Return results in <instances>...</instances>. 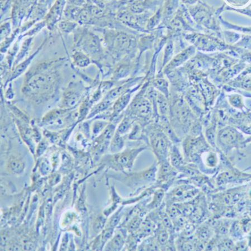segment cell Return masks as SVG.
Returning a JSON list of instances; mask_svg holds the SVG:
<instances>
[{
    "label": "cell",
    "mask_w": 251,
    "mask_h": 251,
    "mask_svg": "<svg viewBox=\"0 0 251 251\" xmlns=\"http://www.w3.org/2000/svg\"><path fill=\"white\" fill-rule=\"evenodd\" d=\"M65 58L55 59L39 63L27 69L21 87V93L30 104H48L61 96L62 91V67Z\"/></svg>",
    "instance_id": "1"
},
{
    "label": "cell",
    "mask_w": 251,
    "mask_h": 251,
    "mask_svg": "<svg viewBox=\"0 0 251 251\" xmlns=\"http://www.w3.org/2000/svg\"><path fill=\"white\" fill-rule=\"evenodd\" d=\"M150 81H147L141 87L140 91L124 112V114L133 117L137 122L146 127L155 121L156 117L152 103L146 95V90Z\"/></svg>",
    "instance_id": "2"
},
{
    "label": "cell",
    "mask_w": 251,
    "mask_h": 251,
    "mask_svg": "<svg viewBox=\"0 0 251 251\" xmlns=\"http://www.w3.org/2000/svg\"><path fill=\"white\" fill-rule=\"evenodd\" d=\"M77 108L68 109L58 107L51 109L43 116L39 125L53 130L74 126L77 122Z\"/></svg>",
    "instance_id": "3"
},
{
    "label": "cell",
    "mask_w": 251,
    "mask_h": 251,
    "mask_svg": "<svg viewBox=\"0 0 251 251\" xmlns=\"http://www.w3.org/2000/svg\"><path fill=\"white\" fill-rule=\"evenodd\" d=\"M158 162L146 169L136 172H124L123 182L133 191V196L138 194L156 182Z\"/></svg>",
    "instance_id": "4"
},
{
    "label": "cell",
    "mask_w": 251,
    "mask_h": 251,
    "mask_svg": "<svg viewBox=\"0 0 251 251\" xmlns=\"http://www.w3.org/2000/svg\"><path fill=\"white\" fill-rule=\"evenodd\" d=\"M90 89L81 81H70L62 90L58 107L68 109L77 108Z\"/></svg>",
    "instance_id": "5"
},
{
    "label": "cell",
    "mask_w": 251,
    "mask_h": 251,
    "mask_svg": "<svg viewBox=\"0 0 251 251\" xmlns=\"http://www.w3.org/2000/svg\"><path fill=\"white\" fill-rule=\"evenodd\" d=\"M147 144H141L133 147H129L116 154L108 157L111 162L117 170L123 172L130 171L137 158L140 154L148 150Z\"/></svg>",
    "instance_id": "6"
},
{
    "label": "cell",
    "mask_w": 251,
    "mask_h": 251,
    "mask_svg": "<svg viewBox=\"0 0 251 251\" xmlns=\"http://www.w3.org/2000/svg\"><path fill=\"white\" fill-rule=\"evenodd\" d=\"M74 42L77 49L84 51L91 58L92 62L98 63L101 60L103 50L100 39L96 35L84 31L75 36Z\"/></svg>",
    "instance_id": "7"
},
{
    "label": "cell",
    "mask_w": 251,
    "mask_h": 251,
    "mask_svg": "<svg viewBox=\"0 0 251 251\" xmlns=\"http://www.w3.org/2000/svg\"><path fill=\"white\" fill-rule=\"evenodd\" d=\"M44 45L45 43H43L33 54H31L29 57L25 58L24 60L20 62L18 65L14 67V68L11 69L9 75L7 76L6 81L5 83L2 85V87L3 86L4 88H5L7 85L9 84L10 82H12L14 80L17 79L18 77H21L23 74L26 73L31 62L33 61L34 58L37 56V54L42 50Z\"/></svg>",
    "instance_id": "8"
},
{
    "label": "cell",
    "mask_w": 251,
    "mask_h": 251,
    "mask_svg": "<svg viewBox=\"0 0 251 251\" xmlns=\"http://www.w3.org/2000/svg\"><path fill=\"white\" fill-rule=\"evenodd\" d=\"M166 191L161 187L156 188L152 194L151 201L145 206L148 213L158 209L162 206L163 200L166 198Z\"/></svg>",
    "instance_id": "9"
},
{
    "label": "cell",
    "mask_w": 251,
    "mask_h": 251,
    "mask_svg": "<svg viewBox=\"0 0 251 251\" xmlns=\"http://www.w3.org/2000/svg\"><path fill=\"white\" fill-rule=\"evenodd\" d=\"M90 89L82 100L81 103L77 108L78 119L77 124L80 123L87 119L91 109L93 106L91 100H90Z\"/></svg>",
    "instance_id": "10"
},
{
    "label": "cell",
    "mask_w": 251,
    "mask_h": 251,
    "mask_svg": "<svg viewBox=\"0 0 251 251\" xmlns=\"http://www.w3.org/2000/svg\"><path fill=\"white\" fill-rule=\"evenodd\" d=\"M72 62L76 68H85L91 65L92 61L84 51L76 49L73 50L72 53Z\"/></svg>",
    "instance_id": "11"
},
{
    "label": "cell",
    "mask_w": 251,
    "mask_h": 251,
    "mask_svg": "<svg viewBox=\"0 0 251 251\" xmlns=\"http://www.w3.org/2000/svg\"><path fill=\"white\" fill-rule=\"evenodd\" d=\"M162 74L163 73L159 74V76L152 79L150 81V84L169 99L171 94L169 82L166 78L162 76Z\"/></svg>",
    "instance_id": "12"
},
{
    "label": "cell",
    "mask_w": 251,
    "mask_h": 251,
    "mask_svg": "<svg viewBox=\"0 0 251 251\" xmlns=\"http://www.w3.org/2000/svg\"><path fill=\"white\" fill-rule=\"evenodd\" d=\"M170 162L172 166L178 172L185 166L184 158L180 152L178 144H172L169 158Z\"/></svg>",
    "instance_id": "13"
},
{
    "label": "cell",
    "mask_w": 251,
    "mask_h": 251,
    "mask_svg": "<svg viewBox=\"0 0 251 251\" xmlns=\"http://www.w3.org/2000/svg\"><path fill=\"white\" fill-rule=\"evenodd\" d=\"M130 43L127 35L119 34L114 39L111 47L115 52L121 53L128 49Z\"/></svg>",
    "instance_id": "14"
},
{
    "label": "cell",
    "mask_w": 251,
    "mask_h": 251,
    "mask_svg": "<svg viewBox=\"0 0 251 251\" xmlns=\"http://www.w3.org/2000/svg\"><path fill=\"white\" fill-rule=\"evenodd\" d=\"M136 121L133 117L124 114L122 119L117 125L116 131L122 136H127Z\"/></svg>",
    "instance_id": "15"
},
{
    "label": "cell",
    "mask_w": 251,
    "mask_h": 251,
    "mask_svg": "<svg viewBox=\"0 0 251 251\" xmlns=\"http://www.w3.org/2000/svg\"><path fill=\"white\" fill-rule=\"evenodd\" d=\"M125 137L115 131L109 148V151L112 154H116L124 150L125 146Z\"/></svg>",
    "instance_id": "16"
},
{
    "label": "cell",
    "mask_w": 251,
    "mask_h": 251,
    "mask_svg": "<svg viewBox=\"0 0 251 251\" xmlns=\"http://www.w3.org/2000/svg\"><path fill=\"white\" fill-rule=\"evenodd\" d=\"M106 244L104 250L120 251L125 244V238L123 233H118L110 239Z\"/></svg>",
    "instance_id": "17"
},
{
    "label": "cell",
    "mask_w": 251,
    "mask_h": 251,
    "mask_svg": "<svg viewBox=\"0 0 251 251\" xmlns=\"http://www.w3.org/2000/svg\"><path fill=\"white\" fill-rule=\"evenodd\" d=\"M90 126V133L93 138H96L105 130L108 125L111 123L109 120L102 119H93Z\"/></svg>",
    "instance_id": "18"
},
{
    "label": "cell",
    "mask_w": 251,
    "mask_h": 251,
    "mask_svg": "<svg viewBox=\"0 0 251 251\" xmlns=\"http://www.w3.org/2000/svg\"><path fill=\"white\" fill-rule=\"evenodd\" d=\"M137 250L157 251L160 250L158 241L154 235L147 237L141 241L137 248Z\"/></svg>",
    "instance_id": "19"
},
{
    "label": "cell",
    "mask_w": 251,
    "mask_h": 251,
    "mask_svg": "<svg viewBox=\"0 0 251 251\" xmlns=\"http://www.w3.org/2000/svg\"><path fill=\"white\" fill-rule=\"evenodd\" d=\"M32 41V37L26 38L25 39L24 41H23L21 46V48H20V50L17 55V57H15L13 68L14 67L18 65L20 62L23 61V59L26 57L27 53H28V51Z\"/></svg>",
    "instance_id": "20"
},
{
    "label": "cell",
    "mask_w": 251,
    "mask_h": 251,
    "mask_svg": "<svg viewBox=\"0 0 251 251\" xmlns=\"http://www.w3.org/2000/svg\"><path fill=\"white\" fill-rule=\"evenodd\" d=\"M5 90L4 93H3L2 92V97H3V99L6 100V101L13 100L15 97V92L12 82H10L9 84H8L5 88Z\"/></svg>",
    "instance_id": "21"
},
{
    "label": "cell",
    "mask_w": 251,
    "mask_h": 251,
    "mask_svg": "<svg viewBox=\"0 0 251 251\" xmlns=\"http://www.w3.org/2000/svg\"><path fill=\"white\" fill-rule=\"evenodd\" d=\"M121 210H122V208H120V209L114 215L111 219H110L107 227L114 228V227L118 225V223L121 218V214H122V213H121V211H122Z\"/></svg>",
    "instance_id": "22"
},
{
    "label": "cell",
    "mask_w": 251,
    "mask_h": 251,
    "mask_svg": "<svg viewBox=\"0 0 251 251\" xmlns=\"http://www.w3.org/2000/svg\"><path fill=\"white\" fill-rule=\"evenodd\" d=\"M75 23L68 22H62L60 23V27L63 32L69 33L71 32L75 28Z\"/></svg>",
    "instance_id": "23"
},
{
    "label": "cell",
    "mask_w": 251,
    "mask_h": 251,
    "mask_svg": "<svg viewBox=\"0 0 251 251\" xmlns=\"http://www.w3.org/2000/svg\"><path fill=\"white\" fill-rule=\"evenodd\" d=\"M10 33V27L7 23L1 26V42L6 39Z\"/></svg>",
    "instance_id": "24"
},
{
    "label": "cell",
    "mask_w": 251,
    "mask_h": 251,
    "mask_svg": "<svg viewBox=\"0 0 251 251\" xmlns=\"http://www.w3.org/2000/svg\"><path fill=\"white\" fill-rule=\"evenodd\" d=\"M47 147H48V143L44 142V141H42V142L39 143L37 148V155L38 156L42 155L46 150Z\"/></svg>",
    "instance_id": "25"
}]
</instances>
